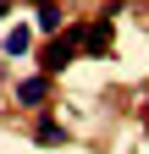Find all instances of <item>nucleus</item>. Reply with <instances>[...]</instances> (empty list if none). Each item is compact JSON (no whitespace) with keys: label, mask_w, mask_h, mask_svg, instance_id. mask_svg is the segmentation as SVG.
Segmentation results:
<instances>
[{"label":"nucleus","mask_w":149,"mask_h":154,"mask_svg":"<svg viewBox=\"0 0 149 154\" xmlns=\"http://www.w3.org/2000/svg\"><path fill=\"white\" fill-rule=\"evenodd\" d=\"M72 38H78V50H83V55H110V50H116V38H110V17L78 22V28H72Z\"/></svg>","instance_id":"f257e3e1"},{"label":"nucleus","mask_w":149,"mask_h":154,"mask_svg":"<svg viewBox=\"0 0 149 154\" xmlns=\"http://www.w3.org/2000/svg\"><path fill=\"white\" fill-rule=\"evenodd\" d=\"M72 61H78V38H72V33H66V38H50V44L39 50V66H44V77H55V72H66Z\"/></svg>","instance_id":"f03ea898"},{"label":"nucleus","mask_w":149,"mask_h":154,"mask_svg":"<svg viewBox=\"0 0 149 154\" xmlns=\"http://www.w3.org/2000/svg\"><path fill=\"white\" fill-rule=\"evenodd\" d=\"M44 94H50V77H44V72L17 83V99H22V105H44Z\"/></svg>","instance_id":"7ed1b4c3"},{"label":"nucleus","mask_w":149,"mask_h":154,"mask_svg":"<svg viewBox=\"0 0 149 154\" xmlns=\"http://www.w3.org/2000/svg\"><path fill=\"white\" fill-rule=\"evenodd\" d=\"M39 143H44V149H66L72 138H66V127H61V121H39Z\"/></svg>","instance_id":"20e7f679"},{"label":"nucleus","mask_w":149,"mask_h":154,"mask_svg":"<svg viewBox=\"0 0 149 154\" xmlns=\"http://www.w3.org/2000/svg\"><path fill=\"white\" fill-rule=\"evenodd\" d=\"M28 44H33V38H28V28H11V33H6V55H22Z\"/></svg>","instance_id":"39448f33"},{"label":"nucleus","mask_w":149,"mask_h":154,"mask_svg":"<svg viewBox=\"0 0 149 154\" xmlns=\"http://www.w3.org/2000/svg\"><path fill=\"white\" fill-rule=\"evenodd\" d=\"M61 28V6H39V33H55Z\"/></svg>","instance_id":"423d86ee"},{"label":"nucleus","mask_w":149,"mask_h":154,"mask_svg":"<svg viewBox=\"0 0 149 154\" xmlns=\"http://www.w3.org/2000/svg\"><path fill=\"white\" fill-rule=\"evenodd\" d=\"M144 121H149V99H144Z\"/></svg>","instance_id":"0eeeda50"},{"label":"nucleus","mask_w":149,"mask_h":154,"mask_svg":"<svg viewBox=\"0 0 149 154\" xmlns=\"http://www.w3.org/2000/svg\"><path fill=\"white\" fill-rule=\"evenodd\" d=\"M0 17H6V0H0Z\"/></svg>","instance_id":"6e6552de"},{"label":"nucleus","mask_w":149,"mask_h":154,"mask_svg":"<svg viewBox=\"0 0 149 154\" xmlns=\"http://www.w3.org/2000/svg\"><path fill=\"white\" fill-rule=\"evenodd\" d=\"M33 6H50V0H33Z\"/></svg>","instance_id":"1a4fd4ad"}]
</instances>
